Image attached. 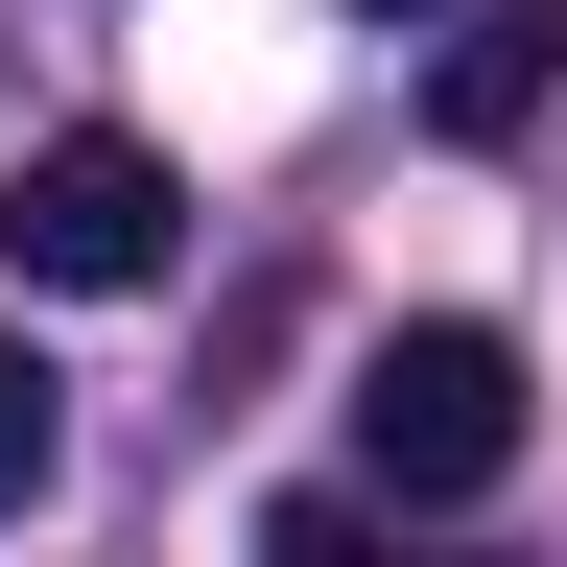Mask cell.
<instances>
[{"instance_id":"1","label":"cell","mask_w":567,"mask_h":567,"mask_svg":"<svg viewBox=\"0 0 567 567\" xmlns=\"http://www.w3.org/2000/svg\"><path fill=\"white\" fill-rule=\"evenodd\" d=\"M354 473L379 496H496L520 473V331H473V308H425L354 354Z\"/></svg>"},{"instance_id":"4","label":"cell","mask_w":567,"mask_h":567,"mask_svg":"<svg viewBox=\"0 0 567 567\" xmlns=\"http://www.w3.org/2000/svg\"><path fill=\"white\" fill-rule=\"evenodd\" d=\"M48 473H71V379H48V354H24V331H0V520H24V496H48Z\"/></svg>"},{"instance_id":"6","label":"cell","mask_w":567,"mask_h":567,"mask_svg":"<svg viewBox=\"0 0 567 567\" xmlns=\"http://www.w3.org/2000/svg\"><path fill=\"white\" fill-rule=\"evenodd\" d=\"M354 24H450V0H354Z\"/></svg>"},{"instance_id":"2","label":"cell","mask_w":567,"mask_h":567,"mask_svg":"<svg viewBox=\"0 0 567 567\" xmlns=\"http://www.w3.org/2000/svg\"><path fill=\"white\" fill-rule=\"evenodd\" d=\"M0 260H24L48 284V308H118V284H166L189 260V166H166V142H24V189H0Z\"/></svg>"},{"instance_id":"3","label":"cell","mask_w":567,"mask_h":567,"mask_svg":"<svg viewBox=\"0 0 567 567\" xmlns=\"http://www.w3.org/2000/svg\"><path fill=\"white\" fill-rule=\"evenodd\" d=\"M544 71H567V0H473V48L425 71V118H450V142H520V118H544Z\"/></svg>"},{"instance_id":"5","label":"cell","mask_w":567,"mask_h":567,"mask_svg":"<svg viewBox=\"0 0 567 567\" xmlns=\"http://www.w3.org/2000/svg\"><path fill=\"white\" fill-rule=\"evenodd\" d=\"M260 567H425V544L379 520V496H284V520H260Z\"/></svg>"}]
</instances>
